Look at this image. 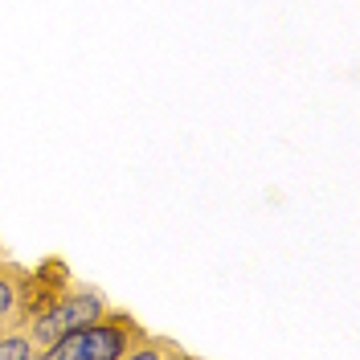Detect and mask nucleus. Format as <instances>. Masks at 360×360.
<instances>
[{"label":"nucleus","instance_id":"1","mask_svg":"<svg viewBox=\"0 0 360 360\" xmlns=\"http://www.w3.org/2000/svg\"><path fill=\"white\" fill-rule=\"evenodd\" d=\"M143 336V328L131 323L127 315H98L82 328H74L58 344L45 348L49 360H123L135 352V340Z\"/></svg>","mask_w":360,"mask_h":360},{"label":"nucleus","instance_id":"2","mask_svg":"<svg viewBox=\"0 0 360 360\" xmlns=\"http://www.w3.org/2000/svg\"><path fill=\"white\" fill-rule=\"evenodd\" d=\"M107 311V299L98 291H62L41 315H33V332L29 340L37 344V352H45L49 344H58V340L74 332V328H82L90 319H98V315Z\"/></svg>","mask_w":360,"mask_h":360},{"label":"nucleus","instance_id":"3","mask_svg":"<svg viewBox=\"0 0 360 360\" xmlns=\"http://www.w3.org/2000/svg\"><path fill=\"white\" fill-rule=\"evenodd\" d=\"M41 356L37 344L29 340V332H17V336H4L0 340V360H33Z\"/></svg>","mask_w":360,"mask_h":360},{"label":"nucleus","instance_id":"4","mask_svg":"<svg viewBox=\"0 0 360 360\" xmlns=\"http://www.w3.org/2000/svg\"><path fill=\"white\" fill-rule=\"evenodd\" d=\"M17 287H21V283H17L13 274H0V319L17 307Z\"/></svg>","mask_w":360,"mask_h":360}]
</instances>
